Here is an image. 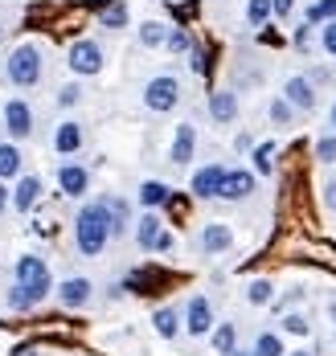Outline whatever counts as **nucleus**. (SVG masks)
<instances>
[{"label": "nucleus", "mask_w": 336, "mask_h": 356, "mask_svg": "<svg viewBox=\"0 0 336 356\" xmlns=\"http://www.w3.org/2000/svg\"><path fill=\"white\" fill-rule=\"evenodd\" d=\"M287 356H312V353H303V348H299V353H287Z\"/></svg>", "instance_id": "obj_45"}, {"label": "nucleus", "mask_w": 336, "mask_h": 356, "mask_svg": "<svg viewBox=\"0 0 336 356\" xmlns=\"http://www.w3.org/2000/svg\"><path fill=\"white\" fill-rule=\"evenodd\" d=\"M230 356H255V353H250V348H234Z\"/></svg>", "instance_id": "obj_43"}, {"label": "nucleus", "mask_w": 336, "mask_h": 356, "mask_svg": "<svg viewBox=\"0 0 336 356\" xmlns=\"http://www.w3.org/2000/svg\"><path fill=\"white\" fill-rule=\"evenodd\" d=\"M312 152H316V160H320V164H336V136H320Z\"/></svg>", "instance_id": "obj_32"}, {"label": "nucleus", "mask_w": 336, "mask_h": 356, "mask_svg": "<svg viewBox=\"0 0 336 356\" xmlns=\"http://www.w3.org/2000/svg\"><path fill=\"white\" fill-rule=\"evenodd\" d=\"M181 103V82L173 74H156L148 86H144V107L156 115H168V111Z\"/></svg>", "instance_id": "obj_4"}, {"label": "nucleus", "mask_w": 336, "mask_h": 356, "mask_svg": "<svg viewBox=\"0 0 336 356\" xmlns=\"http://www.w3.org/2000/svg\"><path fill=\"white\" fill-rule=\"evenodd\" d=\"M58 188H62V197H82L90 188V172L82 164H62L58 168Z\"/></svg>", "instance_id": "obj_16"}, {"label": "nucleus", "mask_w": 336, "mask_h": 356, "mask_svg": "<svg viewBox=\"0 0 336 356\" xmlns=\"http://www.w3.org/2000/svg\"><path fill=\"white\" fill-rule=\"evenodd\" d=\"M152 327H156V336L173 340V336L181 332V312H177V307H160V312L152 316Z\"/></svg>", "instance_id": "obj_20"}, {"label": "nucleus", "mask_w": 336, "mask_h": 356, "mask_svg": "<svg viewBox=\"0 0 336 356\" xmlns=\"http://www.w3.org/2000/svg\"><path fill=\"white\" fill-rule=\"evenodd\" d=\"M320 45H324L328 58H336V21H328V25L320 29Z\"/></svg>", "instance_id": "obj_37"}, {"label": "nucleus", "mask_w": 336, "mask_h": 356, "mask_svg": "<svg viewBox=\"0 0 336 356\" xmlns=\"http://www.w3.org/2000/svg\"><path fill=\"white\" fill-rule=\"evenodd\" d=\"M8 307H13V312H33V307H38V299H33L25 286L13 283V291H8Z\"/></svg>", "instance_id": "obj_30"}, {"label": "nucleus", "mask_w": 336, "mask_h": 356, "mask_svg": "<svg viewBox=\"0 0 336 356\" xmlns=\"http://www.w3.org/2000/svg\"><path fill=\"white\" fill-rule=\"evenodd\" d=\"M307 29H312V25H303V29L296 33V45H299V49H307V41H312V33H307Z\"/></svg>", "instance_id": "obj_41"}, {"label": "nucleus", "mask_w": 336, "mask_h": 356, "mask_svg": "<svg viewBox=\"0 0 336 356\" xmlns=\"http://www.w3.org/2000/svg\"><path fill=\"white\" fill-rule=\"evenodd\" d=\"M320 197H324V209H333L336 213V177L324 180V193H320Z\"/></svg>", "instance_id": "obj_38"}, {"label": "nucleus", "mask_w": 336, "mask_h": 356, "mask_svg": "<svg viewBox=\"0 0 336 356\" xmlns=\"http://www.w3.org/2000/svg\"><path fill=\"white\" fill-rule=\"evenodd\" d=\"M209 115H214V123H234L238 119V95L234 90H214L209 95Z\"/></svg>", "instance_id": "obj_18"}, {"label": "nucleus", "mask_w": 336, "mask_h": 356, "mask_svg": "<svg viewBox=\"0 0 336 356\" xmlns=\"http://www.w3.org/2000/svg\"><path fill=\"white\" fill-rule=\"evenodd\" d=\"M21 172V147L17 143H0V180H13Z\"/></svg>", "instance_id": "obj_24"}, {"label": "nucleus", "mask_w": 336, "mask_h": 356, "mask_svg": "<svg viewBox=\"0 0 336 356\" xmlns=\"http://www.w3.org/2000/svg\"><path fill=\"white\" fill-rule=\"evenodd\" d=\"M333 136H336V107H333Z\"/></svg>", "instance_id": "obj_46"}, {"label": "nucleus", "mask_w": 336, "mask_h": 356, "mask_svg": "<svg viewBox=\"0 0 336 356\" xmlns=\"http://www.w3.org/2000/svg\"><path fill=\"white\" fill-rule=\"evenodd\" d=\"M328 21H336V0H316L307 8V25H328Z\"/></svg>", "instance_id": "obj_29"}, {"label": "nucleus", "mask_w": 336, "mask_h": 356, "mask_svg": "<svg viewBox=\"0 0 336 356\" xmlns=\"http://www.w3.org/2000/svg\"><path fill=\"white\" fill-rule=\"evenodd\" d=\"M103 205H107V217H111V238H123L127 234V201L103 197Z\"/></svg>", "instance_id": "obj_22"}, {"label": "nucleus", "mask_w": 336, "mask_h": 356, "mask_svg": "<svg viewBox=\"0 0 336 356\" xmlns=\"http://www.w3.org/2000/svg\"><path fill=\"white\" fill-rule=\"evenodd\" d=\"M66 62H70V70L82 74V78H86V74H99V70H103V45H99V41H90V37H82V41L70 45Z\"/></svg>", "instance_id": "obj_6"}, {"label": "nucleus", "mask_w": 336, "mask_h": 356, "mask_svg": "<svg viewBox=\"0 0 336 356\" xmlns=\"http://www.w3.org/2000/svg\"><path fill=\"white\" fill-rule=\"evenodd\" d=\"M164 37H168V25L164 21H144L140 25V45H148V49H160Z\"/></svg>", "instance_id": "obj_25"}, {"label": "nucleus", "mask_w": 336, "mask_h": 356, "mask_svg": "<svg viewBox=\"0 0 336 356\" xmlns=\"http://www.w3.org/2000/svg\"><path fill=\"white\" fill-rule=\"evenodd\" d=\"M4 209H8V184L0 180V213H4Z\"/></svg>", "instance_id": "obj_42"}, {"label": "nucleus", "mask_w": 336, "mask_h": 356, "mask_svg": "<svg viewBox=\"0 0 336 356\" xmlns=\"http://www.w3.org/2000/svg\"><path fill=\"white\" fill-rule=\"evenodd\" d=\"M4 74H8V82H13V86H21V90L38 86V82H41V45H38V41L17 45V49L8 54V62H4Z\"/></svg>", "instance_id": "obj_2"}, {"label": "nucleus", "mask_w": 336, "mask_h": 356, "mask_svg": "<svg viewBox=\"0 0 336 356\" xmlns=\"http://www.w3.org/2000/svg\"><path fill=\"white\" fill-rule=\"evenodd\" d=\"M4 131L13 140H29L33 136V107L25 99H8L4 103Z\"/></svg>", "instance_id": "obj_7"}, {"label": "nucleus", "mask_w": 336, "mask_h": 356, "mask_svg": "<svg viewBox=\"0 0 336 356\" xmlns=\"http://www.w3.org/2000/svg\"><path fill=\"white\" fill-rule=\"evenodd\" d=\"M246 303H255V307L275 303V283H271V279H250V283H246Z\"/></svg>", "instance_id": "obj_23"}, {"label": "nucleus", "mask_w": 336, "mask_h": 356, "mask_svg": "<svg viewBox=\"0 0 336 356\" xmlns=\"http://www.w3.org/2000/svg\"><path fill=\"white\" fill-rule=\"evenodd\" d=\"M13 279H17V286H25L38 303L54 291V283H49V266L41 262L38 254H21V258H17V266H13Z\"/></svg>", "instance_id": "obj_3"}, {"label": "nucleus", "mask_w": 336, "mask_h": 356, "mask_svg": "<svg viewBox=\"0 0 336 356\" xmlns=\"http://www.w3.org/2000/svg\"><path fill=\"white\" fill-rule=\"evenodd\" d=\"M78 99H82V86H78V82H70V86L58 90V107H74Z\"/></svg>", "instance_id": "obj_36"}, {"label": "nucleus", "mask_w": 336, "mask_h": 356, "mask_svg": "<svg viewBox=\"0 0 336 356\" xmlns=\"http://www.w3.org/2000/svg\"><path fill=\"white\" fill-rule=\"evenodd\" d=\"M38 201H41V180L38 177H21L17 188H8V205H13L17 213H29Z\"/></svg>", "instance_id": "obj_14"}, {"label": "nucleus", "mask_w": 336, "mask_h": 356, "mask_svg": "<svg viewBox=\"0 0 336 356\" xmlns=\"http://www.w3.org/2000/svg\"><path fill=\"white\" fill-rule=\"evenodd\" d=\"M209 336H214V353L218 356H230L238 348V327H234V323H214Z\"/></svg>", "instance_id": "obj_21"}, {"label": "nucleus", "mask_w": 336, "mask_h": 356, "mask_svg": "<svg viewBox=\"0 0 336 356\" xmlns=\"http://www.w3.org/2000/svg\"><path fill=\"white\" fill-rule=\"evenodd\" d=\"M255 193V172L246 168H225V180H222V201H246Z\"/></svg>", "instance_id": "obj_12"}, {"label": "nucleus", "mask_w": 336, "mask_h": 356, "mask_svg": "<svg viewBox=\"0 0 336 356\" xmlns=\"http://www.w3.org/2000/svg\"><path fill=\"white\" fill-rule=\"evenodd\" d=\"M222 180H225V164H205V168H197L193 172V197H201V201H209V197H218L222 193Z\"/></svg>", "instance_id": "obj_10"}, {"label": "nucleus", "mask_w": 336, "mask_h": 356, "mask_svg": "<svg viewBox=\"0 0 336 356\" xmlns=\"http://www.w3.org/2000/svg\"><path fill=\"white\" fill-rule=\"evenodd\" d=\"M168 197H173V188H168L164 180H144V184H140V205H144V209L168 205Z\"/></svg>", "instance_id": "obj_19"}, {"label": "nucleus", "mask_w": 336, "mask_h": 356, "mask_svg": "<svg viewBox=\"0 0 336 356\" xmlns=\"http://www.w3.org/2000/svg\"><path fill=\"white\" fill-rule=\"evenodd\" d=\"M189 62H193V70H197V74H205V70H209V62H205V54H201L197 45L189 49Z\"/></svg>", "instance_id": "obj_39"}, {"label": "nucleus", "mask_w": 336, "mask_h": 356, "mask_svg": "<svg viewBox=\"0 0 336 356\" xmlns=\"http://www.w3.org/2000/svg\"><path fill=\"white\" fill-rule=\"evenodd\" d=\"M283 99L296 111H316V82L303 78V74H291V78L283 82Z\"/></svg>", "instance_id": "obj_9"}, {"label": "nucleus", "mask_w": 336, "mask_h": 356, "mask_svg": "<svg viewBox=\"0 0 336 356\" xmlns=\"http://www.w3.org/2000/svg\"><path fill=\"white\" fill-rule=\"evenodd\" d=\"M193 152H197V127H193V123H181L177 136H173V147H168V160L181 168V164L193 160Z\"/></svg>", "instance_id": "obj_15"}, {"label": "nucleus", "mask_w": 336, "mask_h": 356, "mask_svg": "<svg viewBox=\"0 0 336 356\" xmlns=\"http://www.w3.org/2000/svg\"><path fill=\"white\" fill-rule=\"evenodd\" d=\"M291 115H296V107H291V103H287L283 95H279V99L271 103V123H279V127H283V123H291Z\"/></svg>", "instance_id": "obj_34"}, {"label": "nucleus", "mask_w": 336, "mask_h": 356, "mask_svg": "<svg viewBox=\"0 0 336 356\" xmlns=\"http://www.w3.org/2000/svg\"><path fill=\"white\" fill-rule=\"evenodd\" d=\"M99 21H103L107 29H123V25H127V4H123V0H111V4L99 13Z\"/></svg>", "instance_id": "obj_27"}, {"label": "nucleus", "mask_w": 336, "mask_h": 356, "mask_svg": "<svg viewBox=\"0 0 336 356\" xmlns=\"http://www.w3.org/2000/svg\"><path fill=\"white\" fill-rule=\"evenodd\" d=\"M13 356H38V348H21V353H13Z\"/></svg>", "instance_id": "obj_44"}, {"label": "nucleus", "mask_w": 336, "mask_h": 356, "mask_svg": "<svg viewBox=\"0 0 336 356\" xmlns=\"http://www.w3.org/2000/svg\"><path fill=\"white\" fill-rule=\"evenodd\" d=\"M185 332L189 336H209L214 332V307L205 295H193L185 307Z\"/></svg>", "instance_id": "obj_8"}, {"label": "nucleus", "mask_w": 336, "mask_h": 356, "mask_svg": "<svg viewBox=\"0 0 336 356\" xmlns=\"http://www.w3.org/2000/svg\"><path fill=\"white\" fill-rule=\"evenodd\" d=\"M164 45L173 49V54H189L193 49V41H189L185 29H168V37H164Z\"/></svg>", "instance_id": "obj_35"}, {"label": "nucleus", "mask_w": 336, "mask_h": 356, "mask_svg": "<svg viewBox=\"0 0 336 356\" xmlns=\"http://www.w3.org/2000/svg\"><path fill=\"white\" fill-rule=\"evenodd\" d=\"M74 242L86 258H99L107 242H111V217H107V205L103 201H90L82 205L74 217Z\"/></svg>", "instance_id": "obj_1"}, {"label": "nucleus", "mask_w": 336, "mask_h": 356, "mask_svg": "<svg viewBox=\"0 0 336 356\" xmlns=\"http://www.w3.org/2000/svg\"><path fill=\"white\" fill-rule=\"evenodd\" d=\"M136 246L148 250V254H168L173 250V234L164 229V221L156 213H144L136 221Z\"/></svg>", "instance_id": "obj_5"}, {"label": "nucleus", "mask_w": 336, "mask_h": 356, "mask_svg": "<svg viewBox=\"0 0 336 356\" xmlns=\"http://www.w3.org/2000/svg\"><path fill=\"white\" fill-rule=\"evenodd\" d=\"M78 147H82V123H74V119L58 123V131H54V152H58V156H74Z\"/></svg>", "instance_id": "obj_17"}, {"label": "nucleus", "mask_w": 336, "mask_h": 356, "mask_svg": "<svg viewBox=\"0 0 336 356\" xmlns=\"http://www.w3.org/2000/svg\"><path fill=\"white\" fill-rule=\"evenodd\" d=\"M271 8H275V17H291L296 0H271Z\"/></svg>", "instance_id": "obj_40"}, {"label": "nucleus", "mask_w": 336, "mask_h": 356, "mask_svg": "<svg viewBox=\"0 0 336 356\" xmlns=\"http://www.w3.org/2000/svg\"><path fill=\"white\" fill-rule=\"evenodd\" d=\"M271 156H275V143H259V147H255V156H250V160H255L259 177H266V172L275 168V160H271Z\"/></svg>", "instance_id": "obj_31"}, {"label": "nucleus", "mask_w": 336, "mask_h": 356, "mask_svg": "<svg viewBox=\"0 0 336 356\" xmlns=\"http://www.w3.org/2000/svg\"><path fill=\"white\" fill-rule=\"evenodd\" d=\"M283 332H291V336H307L312 323H307V316H299V312H287V316H283Z\"/></svg>", "instance_id": "obj_33"}, {"label": "nucleus", "mask_w": 336, "mask_h": 356, "mask_svg": "<svg viewBox=\"0 0 336 356\" xmlns=\"http://www.w3.org/2000/svg\"><path fill=\"white\" fill-rule=\"evenodd\" d=\"M255 356H287L283 353V336L279 332H259V340H255Z\"/></svg>", "instance_id": "obj_26"}, {"label": "nucleus", "mask_w": 336, "mask_h": 356, "mask_svg": "<svg viewBox=\"0 0 336 356\" xmlns=\"http://www.w3.org/2000/svg\"><path fill=\"white\" fill-rule=\"evenodd\" d=\"M197 246H201V254H225V250L234 246V229L222 225V221H209V225L201 229Z\"/></svg>", "instance_id": "obj_13"}, {"label": "nucleus", "mask_w": 336, "mask_h": 356, "mask_svg": "<svg viewBox=\"0 0 336 356\" xmlns=\"http://www.w3.org/2000/svg\"><path fill=\"white\" fill-rule=\"evenodd\" d=\"M275 17V8H271V0H246V21L255 25V29H262L266 21Z\"/></svg>", "instance_id": "obj_28"}, {"label": "nucleus", "mask_w": 336, "mask_h": 356, "mask_svg": "<svg viewBox=\"0 0 336 356\" xmlns=\"http://www.w3.org/2000/svg\"><path fill=\"white\" fill-rule=\"evenodd\" d=\"M90 295H95V283L90 279H66V283L58 286V303L66 307V312H78V307H86L90 303Z\"/></svg>", "instance_id": "obj_11"}]
</instances>
